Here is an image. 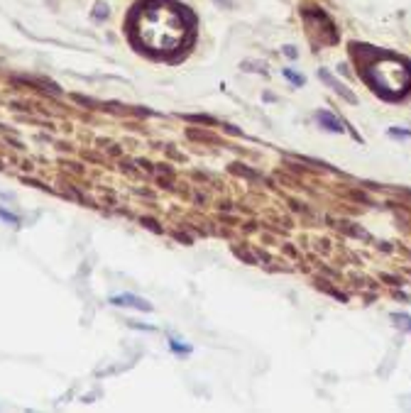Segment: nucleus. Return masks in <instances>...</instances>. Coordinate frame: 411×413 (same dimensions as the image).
Here are the masks:
<instances>
[{"label":"nucleus","mask_w":411,"mask_h":413,"mask_svg":"<svg viewBox=\"0 0 411 413\" xmlns=\"http://www.w3.org/2000/svg\"><path fill=\"white\" fill-rule=\"evenodd\" d=\"M113 306H120V308H137V311H145L150 313L152 311V303L135 294H120V296H113Z\"/></svg>","instance_id":"f257e3e1"},{"label":"nucleus","mask_w":411,"mask_h":413,"mask_svg":"<svg viewBox=\"0 0 411 413\" xmlns=\"http://www.w3.org/2000/svg\"><path fill=\"white\" fill-rule=\"evenodd\" d=\"M319 79H321V81H325V83H328V86H330V88H333V91H336V93H338V96H343V98H345V101H348V103H357V98H355V93H350V91H348V88H345V86H343L341 81H338V79H336V76L330 74V71H325V69H321V71H319Z\"/></svg>","instance_id":"f03ea898"},{"label":"nucleus","mask_w":411,"mask_h":413,"mask_svg":"<svg viewBox=\"0 0 411 413\" xmlns=\"http://www.w3.org/2000/svg\"><path fill=\"white\" fill-rule=\"evenodd\" d=\"M316 120H319L321 128L328 130V132H338V134H341L343 130H345V128H343L341 120H338L333 113H328V110H319V113H316Z\"/></svg>","instance_id":"7ed1b4c3"},{"label":"nucleus","mask_w":411,"mask_h":413,"mask_svg":"<svg viewBox=\"0 0 411 413\" xmlns=\"http://www.w3.org/2000/svg\"><path fill=\"white\" fill-rule=\"evenodd\" d=\"M281 76H284L287 81H292L294 86H303V83H306V79H303L301 74H297L294 69H281Z\"/></svg>","instance_id":"20e7f679"},{"label":"nucleus","mask_w":411,"mask_h":413,"mask_svg":"<svg viewBox=\"0 0 411 413\" xmlns=\"http://www.w3.org/2000/svg\"><path fill=\"white\" fill-rule=\"evenodd\" d=\"M392 321H397V325L404 328V330H411V318L409 316H401V313H394Z\"/></svg>","instance_id":"39448f33"},{"label":"nucleus","mask_w":411,"mask_h":413,"mask_svg":"<svg viewBox=\"0 0 411 413\" xmlns=\"http://www.w3.org/2000/svg\"><path fill=\"white\" fill-rule=\"evenodd\" d=\"M0 220H6V223H12V225H17L20 223V218H17L15 213H10V210L0 208Z\"/></svg>","instance_id":"423d86ee"},{"label":"nucleus","mask_w":411,"mask_h":413,"mask_svg":"<svg viewBox=\"0 0 411 413\" xmlns=\"http://www.w3.org/2000/svg\"><path fill=\"white\" fill-rule=\"evenodd\" d=\"M106 15H108V6H106V3H98L96 12H93V17H96V20H103Z\"/></svg>","instance_id":"0eeeda50"},{"label":"nucleus","mask_w":411,"mask_h":413,"mask_svg":"<svg viewBox=\"0 0 411 413\" xmlns=\"http://www.w3.org/2000/svg\"><path fill=\"white\" fill-rule=\"evenodd\" d=\"M169 345H172V350H174V352H181V354H186V352H189V345H181V343H179V340H172V343H169Z\"/></svg>","instance_id":"6e6552de"},{"label":"nucleus","mask_w":411,"mask_h":413,"mask_svg":"<svg viewBox=\"0 0 411 413\" xmlns=\"http://www.w3.org/2000/svg\"><path fill=\"white\" fill-rule=\"evenodd\" d=\"M390 134H392V137H397V140H399V137H411L409 130H394V128L390 130Z\"/></svg>","instance_id":"1a4fd4ad"},{"label":"nucleus","mask_w":411,"mask_h":413,"mask_svg":"<svg viewBox=\"0 0 411 413\" xmlns=\"http://www.w3.org/2000/svg\"><path fill=\"white\" fill-rule=\"evenodd\" d=\"M284 52H287L292 59H297V47H284Z\"/></svg>","instance_id":"9d476101"}]
</instances>
